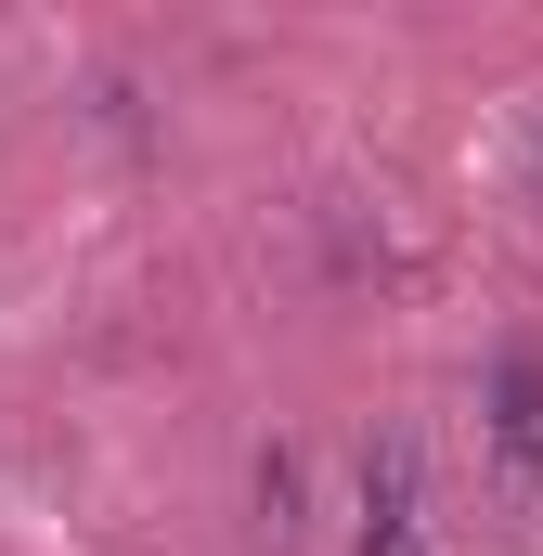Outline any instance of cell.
Returning a JSON list of instances; mask_svg holds the SVG:
<instances>
[{
  "label": "cell",
  "mask_w": 543,
  "mask_h": 556,
  "mask_svg": "<svg viewBox=\"0 0 543 556\" xmlns=\"http://www.w3.org/2000/svg\"><path fill=\"white\" fill-rule=\"evenodd\" d=\"M492 479H505V505L543 518V350H505L492 363Z\"/></svg>",
  "instance_id": "1"
},
{
  "label": "cell",
  "mask_w": 543,
  "mask_h": 556,
  "mask_svg": "<svg viewBox=\"0 0 543 556\" xmlns=\"http://www.w3.org/2000/svg\"><path fill=\"white\" fill-rule=\"evenodd\" d=\"M350 544H363V556H440V544H427V479H414V440H363Z\"/></svg>",
  "instance_id": "2"
},
{
  "label": "cell",
  "mask_w": 543,
  "mask_h": 556,
  "mask_svg": "<svg viewBox=\"0 0 543 556\" xmlns=\"http://www.w3.org/2000/svg\"><path fill=\"white\" fill-rule=\"evenodd\" d=\"M298 492H311V479H298V453H260V531H272V544H298V531H311V518H298Z\"/></svg>",
  "instance_id": "3"
},
{
  "label": "cell",
  "mask_w": 543,
  "mask_h": 556,
  "mask_svg": "<svg viewBox=\"0 0 543 556\" xmlns=\"http://www.w3.org/2000/svg\"><path fill=\"white\" fill-rule=\"evenodd\" d=\"M531 181H543V104H531Z\"/></svg>",
  "instance_id": "4"
}]
</instances>
